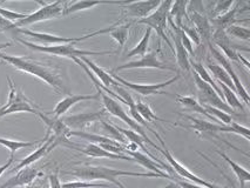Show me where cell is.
<instances>
[{"label":"cell","instance_id":"1","mask_svg":"<svg viewBox=\"0 0 250 188\" xmlns=\"http://www.w3.org/2000/svg\"><path fill=\"white\" fill-rule=\"evenodd\" d=\"M0 59L2 62L10 63L16 69H19V71L25 72V73L39 78L40 80L45 82L54 91H57L58 93L67 95L71 94L65 82L61 78L60 72L58 71L57 67H53L52 65H47V63H43L42 62H37V60L31 59L28 57L10 56V54L1 52V50H0Z\"/></svg>","mask_w":250,"mask_h":188},{"label":"cell","instance_id":"2","mask_svg":"<svg viewBox=\"0 0 250 188\" xmlns=\"http://www.w3.org/2000/svg\"><path fill=\"white\" fill-rule=\"evenodd\" d=\"M77 178L83 179L86 181L93 180H106L118 186L120 181L116 180V178L121 176H140V178H161V176L152 172H130V170L109 168L106 166H94V165H83V166L75 167L72 170L66 172Z\"/></svg>","mask_w":250,"mask_h":188},{"label":"cell","instance_id":"3","mask_svg":"<svg viewBox=\"0 0 250 188\" xmlns=\"http://www.w3.org/2000/svg\"><path fill=\"white\" fill-rule=\"evenodd\" d=\"M17 42H19L20 44H22L26 47L31 48V50L37 51V52H42V53L47 54H53V56L58 57H65L69 58V59L74 60L77 58L81 57H88V56H112L114 54V51H85V50H79L74 46V44H60V45H39L34 44V42H27V40L18 38Z\"/></svg>","mask_w":250,"mask_h":188},{"label":"cell","instance_id":"4","mask_svg":"<svg viewBox=\"0 0 250 188\" xmlns=\"http://www.w3.org/2000/svg\"><path fill=\"white\" fill-rule=\"evenodd\" d=\"M171 4H173V1H161L160 6L156 8L153 13H150L149 16L146 17V18L140 19L136 21L138 24L146 25L148 28L156 32L159 38V52L161 50V40H165V42H167V45L171 48V51L174 52V47L171 46L169 38L166 34V28H167Z\"/></svg>","mask_w":250,"mask_h":188},{"label":"cell","instance_id":"5","mask_svg":"<svg viewBox=\"0 0 250 188\" xmlns=\"http://www.w3.org/2000/svg\"><path fill=\"white\" fill-rule=\"evenodd\" d=\"M95 88H97L99 95L103 98V103H104V109H106V112H108L109 114L113 115V117L119 118V119L124 121V123H126L127 125H128L130 128H132V131H134L135 133H138L139 135H141V137L144 138V140L146 141L148 145H150V146L154 147V148L159 149L158 145L154 144L153 141L147 137V133L145 132L144 127L139 125L136 121H134L132 119V118L129 117L128 113L125 111L124 107H122L120 104H119V101H116V100L113 99V98L108 97V95L104 93V91H101V89L99 87H95Z\"/></svg>","mask_w":250,"mask_h":188},{"label":"cell","instance_id":"6","mask_svg":"<svg viewBox=\"0 0 250 188\" xmlns=\"http://www.w3.org/2000/svg\"><path fill=\"white\" fill-rule=\"evenodd\" d=\"M150 132H152L153 134L156 137V139H158V140L160 141V144H161V147H159V150L162 153V154L165 155L166 160L169 163L171 169L174 170V173H175L177 176H180L181 179H185V180H190L191 182H193V184L200 185V186H202L205 188H220L219 186H216V185H214L213 182L206 181V180H203V179L199 178V176L194 174V173H191L190 170L187 168V167H185L182 164H180L179 161H177L176 159L174 158L173 155H171L170 150L168 149L167 145H166L164 139L161 138V135H160L156 131H154L153 128L150 129Z\"/></svg>","mask_w":250,"mask_h":188},{"label":"cell","instance_id":"7","mask_svg":"<svg viewBox=\"0 0 250 188\" xmlns=\"http://www.w3.org/2000/svg\"><path fill=\"white\" fill-rule=\"evenodd\" d=\"M7 83L8 86H10V93H8L6 105L0 108V118L19 112H27L37 115V112L39 109L36 106H33V104L25 97V94L19 88L16 87V85H14L10 77H7Z\"/></svg>","mask_w":250,"mask_h":188},{"label":"cell","instance_id":"8","mask_svg":"<svg viewBox=\"0 0 250 188\" xmlns=\"http://www.w3.org/2000/svg\"><path fill=\"white\" fill-rule=\"evenodd\" d=\"M194 80H195L196 87H197V95H199V103L201 106H210L214 107V108L220 109V111H223L228 113L231 117H241V114H237L234 109H231L230 107L226 104V101L221 99L219 94L214 91L208 84L202 82L199 78V75L194 73Z\"/></svg>","mask_w":250,"mask_h":188},{"label":"cell","instance_id":"9","mask_svg":"<svg viewBox=\"0 0 250 188\" xmlns=\"http://www.w3.org/2000/svg\"><path fill=\"white\" fill-rule=\"evenodd\" d=\"M42 7L38 8L36 12L28 13L25 19L20 20V21L16 22V26L18 28L24 27V26H30L37 22L46 21V20H51L54 18H59L62 16L63 7H65L66 2L62 1H55L51 2V4H46V2H40Z\"/></svg>","mask_w":250,"mask_h":188},{"label":"cell","instance_id":"10","mask_svg":"<svg viewBox=\"0 0 250 188\" xmlns=\"http://www.w3.org/2000/svg\"><path fill=\"white\" fill-rule=\"evenodd\" d=\"M207 47H208V50L210 51L211 56H213L214 59L216 60L217 63H219L221 67L225 69L227 73H228L229 77H230L231 82H232V84H234V87H235V91H236V94L240 95L241 99H242L244 101V104L248 106L249 105V94H248V92H247L246 87L243 86L242 82L240 80V78H238L237 73L235 72V69L232 68L231 63L229 62V60L227 59L225 56H223L222 52H221L217 47H215L211 42L207 46Z\"/></svg>","mask_w":250,"mask_h":188},{"label":"cell","instance_id":"11","mask_svg":"<svg viewBox=\"0 0 250 188\" xmlns=\"http://www.w3.org/2000/svg\"><path fill=\"white\" fill-rule=\"evenodd\" d=\"M110 75L113 77V79L115 80L116 83L120 84L121 86H125V87L132 89V91L136 92L138 94L144 95V97H148V95H153V94H167L165 92H162L161 89L167 87V86L171 85V84L176 83L177 80L180 79V74L177 73L176 77L171 78V79L167 80V82L164 83H159V84H135V83H130L128 80L124 79V78L119 77L115 73H113L112 71L109 72Z\"/></svg>","mask_w":250,"mask_h":188},{"label":"cell","instance_id":"12","mask_svg":"<svg viewBox=\"0 0 250 188\" xmlns=\"http://www.w3.org/2000/svg\"><path fill=\"white\" fill-rule=\"evenodd\" d=\"M60 144H62V141H61L59 138H57L55 135L52 134L51 132L47 131V134H46V137L43 138V144L42 146H40L39 148H37L34 152H32L28 157L22 159L17 166H14L13 168L10 170V173L18 172V170L25 168V167H30L32 164H34L36 161L40 160V159L45 157L46 154H48L52 149L55 148V147Z\"/></svg>","mask_w":250,"mask_h":188},{"label":"cell","instance_id":"13","mask_svg":"<svg viewBox=\"0 0 250 188\" xmlns=\"http://www.w3.org/2000/svg\"><path fill=\"white\" fill-rule=\"evenodd\" d=\"M133 68H156V69H161V71H170V72H176L175 67L173 66L167 65L164 62L159 59L158 53L155 51L150 52V53L146 54L141 58L140 60H134V62H129L124 63V65L118 66L114 69L113 73L115 72H120V71H125V69H133Z\"/></svg>","mask_w":250,"mask_h":188},{"label":"cell","instance_id":"14","mask_svg":"<svg viewBox=\"0 0 250 188\" xmlns=\"http://www.w3.org/2000/svg\"><path fill=\"white\" fill-rule=\"evenodd\" d=\"M161 4V1L149 0V1H138V2H127L124 1L122 6V20L127 18L144 19L153 13Z\"/></svg>","mask_w":250,"mask_h":188},{"label":"cell","instance_id":"15","mask_svg":"<svg viewBox=\"0 0 250 188\" xmlns=\"http://www.w3.org/2000/svg\"><path fill=\"white\" fill-rule=\"evenodd\" d=\"M106 115V109H101L97 112L89 113H79V114L69 115V117L62 118L63 124L68 127L69 129H83L86 127H89L97 121H101Z\"/></svg>","mask_w":250,"mask_h":188},{"label":"cell","instance_id":"16","mask_svg":"<svg viewBox=\"0 0 250 188\" xmlns=\"http://www.w3.org/2000/svg\"><path fill=\"white\" fill-rule=\"evenodd\" d=\"M168 22H169L170 27L174 28V31H170L169 33H170V37L173 38L174 46H175L174 53L176 54L177 66H179V68L181 69V71L186 72V73H190L191 67H190L189 54H188V52L185 50V47H183L181 39H180V36H179V30H177L175 24L173 22V20L168 18Z\"/></svg>","mask_w":250,"mask_h":188},{"label":"cell","instance_id":"17","mask_svg":"<svg viewBox=\"0 0 250 188\" xmlns=\"http://www.w3.org/2000/svg\"><path fill=\"white\" fill-rule=\"evenodd\" d=\"M19 34H24L28 38L37 40V42H42L45 46L49 45H60V44H75V42H80V38H65V37H58L54 34L49 33H42V32H34L31 30H26V28H19Z\"/></svg>","mask_w":250,"mask_h":188},{"label":"cell","instance_id":"18","mask_svg":"<svg viewBox=\"0 0 250 188\" xmlns=\"http://www.w3.org/2000/svg\"><path fill=\"white\" fill-rule=\"evenodd\" d=\"M211 44H213L215 47H220L223 52V56H225L227 59L230 62H236L240 63V54L237 53L236 50H235L234 44H231L230 39L227 36L226 31H219L215 30L213 33H211Z\"/></svg>","mask_w":250,"mask_h":188},{"label":"cell","instance_id":"19","mask_svg":"<svg viewBox=\"0 0 250 188\" xmlns=\"http://www.w3.org/2000/svg\"><path fill=\"white\" fill-rule=\"evenodd\" d=\"M185 118L189 121L190 128L194 129L196 134L202 135V137H207V138L220 139L219 135H217V133L222 132V125L211 123V121H208V120L197 119V118L190 117V115H185Z\"/></svg>","mask_w":250,"mask_h":188},{"label":"cell","instance_id":"20","mask_svg":"<svg viewBox=\"0 0 250 188\" xmlns=\"http://www.w3.org/2000/svg\"><path fill=\"white\" fill-rule=\"evenodd\" d=\"M100 99V95L99 93L97 94H69L66 95L62 100H60L59 103L57 104V106L54 107L53 109V117L55 118H60L61 115H63L65 113H67V111L71 107H73L77 104L83 103V101H87V100H99Z\"/></svg>","mask_w":250,"mask_h":188},{"label":"cell","instance_id":"21","mask_svg":"<svg viewBox=\"0 0 250 188\" xmlns=\"http://www.w3.org/2000/svg\"><path fill=\"white\" fill-rule=\"evenodd\" d=\"M40 175L39 170L32 167H25L17 172L16 175L11 176L7 181L0 186V188H14V187H25L31 185L32 182L37 179V176Z\"/></svg>","mask_w":250,"mask_h":188},{"label":"cell","instance_id":"22","mask_svg":"<svg viewBox=\"0 0 250 188\" xmlns=\"http://www.w3.org/2000/svg\"><path fill=\"white\" fill-rule=\"evenodd\" d=\"M73 147L74 149L79 150V152L86 154L87 157L89 158H108L112 159V160H128V161H134L132 158L128 157V155L125 154H114V153H110L101 148L100 146L95 144H88L86 145L85 147H77V146H71Z\"/></svg>","mask_w":250,"mask_h":188},{"label":"cell","instance_id":"23","mask_svg":"<svg viewBox=\"0 0 250 188\" xmlns=\"http://www.w3.org/2000/svg\"><path fill=\"white\" fill-rule=\"evenodd\" d=\"M127 155L133 159V160L135 161V163H138L139 165H141L142 167H145V168L149 169L152 173H155V174H158L161 176V178H166V179H170V176L167 174V173L164 170V167L160 166L158 163H155V161L152 160V158L148 157L147 154H145V153H141L139 152V150H135V152H132V150H127Z\"/></svg>","mask_w":250,"mask_h":188},{"label":"cell","instance_id":"24","mask_svg":"<svg viewBox=\"0 0 250 188\" xmlns=\"http://www.w3.org/2000/svg\"><path fill=\"white\" fill-rule=\"evenodd\" d=\"M78 59H80L81 62L85 63L87 67H88L89 71H92L93 74L97 75V77H95V78H97L99 82L103 83V85L104 86V87L114 88V87H116V86L120 85V84L116 83L115 80L113 79V77H112V75H110L109 72L104 71V69L101 68L100 66H98L94 62H92V60L89 59V58L81 57V58H78Z\"/></svg>","mask_w":250,"mask_h":188},{"label":"cell","instance_id":"25","mask_svg":"<svg viewBox=\"0 0 250 188\" xmlns=\"http://www.w3.org/2000/svg\"><path fill=\"white\" fill-rule=\"evenodd\" d=\"M240 6H241V2H236V6L230 8L226 14L223 16L217 17V18L209 20L210 21L211 28L214 27L215 30H219V31H226L229 26L231 25H236L237 22H240V20L236 19L238 12H240Z\"/></svg>","mask_w":250,"mask_h":188},{"label":"cell","instance_id":"26","mask_svg":"<svg viewBox=\"0 0 250 188\" xmlns=\"http://www.w3.org/2000/svg\"><path fill=\"white\" fill-rule=\"evenodd\" d=\"M124 1H77V2H69L65 4L63 7L62 16H68L71 13L79 12V11H85L93 8L99 5H122Z\"/></svg>","mask_w":250,"mask_h":188},{"label":"cell","instance_id":"27","mask_svg":"<svg viewBox=\"0 0 250 188\" xmlns=\"http://www.w3.org/2000/svg\"><path fill=\"white\" fill-rule=\"evenodd\" d=\"M190 67L194 68V73L199 75V78L202 80V82L208 84V85L210 86V87L213 88L217 94H219L221 99H223V94H222V91H221L220 86L215 83V80L213 79V77H211V74L209 73L208 69L206 68L201 63L195 62V60H190Z\"/></svg>","mask_w":250,"mask_h":188},{"label":"cell","instance_id":"28","mask_svg":"<svg viewBox=\"0 0 250 188\" xmlns=\"http://www.w3.org/2000/svg\"><path fill=\"white\" fill-rule=\"evenodd\" d=\"M206 66H207V68L209 69V73H211L214 75L215 79L219 80L220 84H223V85H226L227 87L230 88L231 91H234L235 93H236V91H235V87H234V84H232L230 77H229L228 73L223 69L219 63L211 62L210 58L207 57V60H206Z\"/></svg>","mask_w":250,"mask_h":188},{"label":"cell","instance_id":"29","mask_svg":"<svg viewBox=\"0 0 250 188\" xmlns=\"http://www.w3.org/2000/svg\"><path fill=\"white\" fill-rule=\"evenodd\" d=\"M132 25H133V21L125 22V24L116 22V24L112 25V30L109 31V36L112 37L116 42H118V45L120 46L121 48L125 47L127 40H128L129 28Z\"/></svg>","mask_w":250,"mask_h":188},{"label":"cell","instance_id":"30","mask_svg":"<svg viewBox=\"0 0 250 188\" xmlns=\"http://www.w3.org/2000/svg\"><path fill=\"white\" fill-rule=\"evenodd\" d=\"M176 100L179 101V104H181L183 106V108L186 111H189V112H194V113H200V114H203L205 117H207L211 123L216 124L217 121L214 119L211 115H209L207 111L205 109V107L200 105V103L196 99H194L193 97H181V95H176Z\"/></svg>","mask_w":250,"mask_h":188},{"label":"cell","instance_id":"31","mask_svg":"<svg viewBox=\"0 0 250 188\" xmlns=\"http://www.w3.org/2000/svg\"><path fill=\"white\" fill-rule=\"evenodd\" d=\"M187 6H188V1H175L171 4L170 10H169V19H173V22L175 24L176 27H181L183 21V19H188V13H187Z\"/></svg>","mask_w":250,"mask_h":188},{"label":"cell","instance_id":"32","mask_svg":"<svg viewBox=\"0 0 250 188\" xmlns=\"http://www.w3.org/2000/svg\"><path fill=\"white\" fill-rule=\"evenodd\" d=\"M216 152L219 153L221 158L225 159L226 163L229 165V167L232 169V172L235 173V175H236L238 181L241 182V188H244V186H246V182L250 181V174H249L248 170H247L246 168H243L242 166H240V165L235 163V161H232L231 159L226 154V153L221 152L220 149H216Z\"/></svg>","mask_w":250,"mask_h":188},{"label":"cell","instance_id":"33","mask_svg":"<svg viewBox=\"0 0 250 188\" xmlns=\"http://www.w3.org/2000/svg\"><path fill=\"white\" fill-rule=\"evenodd\" d=\"M220 88L222 91L223 100L226 101L227 105L230 107L231 109H234V111L235 109H238V111H241L242 113H246V108H244L242 101L238 99L237 94L234 91H231L230 88H228L223 84H220Z\"/></svg>","mask_w":250,"mask_h":188},{"label":"cell","instance_id":"34","mask_svg":"<svg viewBox=\"0 0 250 188\" xmlns=\"http://www.w3.org/2000/svg\"><path fill=\"white\" fill-rule=\"evenodd\" d=\"M135 106H136V111H138L139 115L144 119L145 121H148V123H155V121H160V123H168L161 118H159L155 113L153 112V109L150 108L149 105L141 100H136L135 101Z\"/></svg>","mask_w":250,"mask_h":188},{"label":"cell","instance_id":"35","mask_svg":"<svg viewBox=\"0 0 250 188\" xmlns=\"http://www.w3.org/2000/svg\"><path fill=\"white\" fill-rule=\"evenodd\" d=\"M152 38V30L150 28H147V31L145 32L144 37L139 42V44H136L135 47H133L128 53H127V58H133V57H138L140 56L141 58L144 56H146L148 46H149V40Z\"/></svg>","mask_w":250,"mask_h":188},{"label":"cell","instance_id":"36","mask_svg":"<svg viewBox=\"0 0 250 188\" xmlns=\"http://www.w3.org/2000/svg\"><path fill=\"white\" fill-rule=\"evenodd\" d=\"M37 144H39V141H20V140H12V139H6L0 137V145L11 152V155H14V153L17 150L27 148V147H33Z\"/></svg>","mask_w":250,"mask_h":188},{"label":"cell","instance_id":"37","mask_svg":"<svg viewBox=\"0 0 250 188\" xmlns=\"http://www.w3.org/2000/svg\"><path fill=\"white\" fill-rule=\"evenodd\" d=\"M235 1H216V2H209V6H211L210 10L209 11V16L208 18H210L209 20L211 19H215L217 18V17H221L223 16V14H226L228 12L230 8L234 6Z\"/></svg>","mask_w":250,"mask_h":188},{"label":"cell","instance_id":"38","mask_svg":"<svg viewBox=\"0 0 250 188\" xmlns=\"http://www.w3.org/2000/svg\"><path fill=\"white\" fill-rule=\"evenodd\" d=\"M100 123L103 124L104 129L107 132V134L109 135L110 139H113V140L118 141L119 144L125 145V146H127V147L129 146V145H130L129 141L127 140L126 138H125V135L122 134V133H120V132L118 131V129H116V126H115V125H112V124L107 123V121L104 120V119L101 120ZM109 137H108V138H109Z\"/></svg>","mask_w":250,"mask_h":188},{"label":"cell","instance_id":"39","mask_svg":"<svg viewBox=\"0 0 250 188\" xmlns=\"http://www.w3.org/2000/svg\"><path fill=\"white\" fill-rule=\"evenodd\" d=\"M203 107H205V109L207 111L208 114L211 115V117H213L216 121H220V123L222 124V126H229L232 121H234L231 115H229L228 113L220 111V109L214 108V107H210V106H203Z\"/></svg>","mask_w":250,"mask_h":188},{"label":"cell","instance_id":"40","mask_svg":"<svg viewBox=\"0 0 250 188\" xmlns=\"http://www.w3.org/2000/svg\"><path fill=\"white\" fill-rule=\"evenodd\" d=\"M227 36H232L234 38H237V39L241 40H249L250 38V31L249 28L247 27H242V26L238 25H231L229 26L228 28L226 30Z\"/></svg>","mask_w":250,"mask_h":188},{"label":"cell","instance_id":"41","mask_svg":"<svg viewBox=\"0 0 250 188\" xmlns=\"http://www.w3.org/2000/svg\"><path fill=\"white\" fill-rule=\"evenodd\" d=\"M97 187H103L107 188L108 185L107 184H101V182H92V181H69L66 184H62V188H97Z\"/></svg>","mask_w":250,"mask_h":188},{"label":"cell","instance_id":"42","mask_svg":"<svg viewBox=\"0 0 250 188\" xmlns=\"http://www.w3.org/2000/svg\"><path fill=\"white\" fill-rule=\"evenodd\" d=\"M0 32L8 34V36H11L16 40L19 38V28L17 27L16 24L8 21V20L4 19L2 17H0Z\"/></svg>","mask_w":250,"mask_h":188},{"label":"cell","instance_id":"43","mask_svg":"<svg viewBox=\"0 0 250 188\" xmlns=\"http://www.w3.org/2000/svg\"><path fill=\"white\" fill-rule=\"evenodd\" d=\"M222 132H228V133H235V134L241 135V137L246 138L247 140H249V128L246 126L240 125V124L232 121L229 126H222Z\"/></svg>","mask_w":250,"mask_h":188},{"label":"cell","instance_id":"44","mask_svg":"<svg viewBox=\"0 0 250 188\" xmlns=\"http://www.w3.org/2000/svg\"><path fill=\"white\" fill-rule=\"evenodd\" d=\"M179 28L186 34V36L189 38V40L193 42V44H195L197 47H200V46H201V38H200L199 33H197V31L195 30V27H194V26H188L183 22L181 27H179Z\"/></svg>","mask_w":250,"mask_h":188},{"label":"cell","instance_id":"45","mask_svg":"<svg viewBox=\"0 0 250 188\" xmlns=\"http://www.w3.org/2000/svg\"><path fill=\"white\" fill-rule=\"evenodd\" d=\"M27 14L28 13L14 12V11L7 10V8L0 7V17H2V18H4V19L8 20V21L13 22V24H16V22L20 21V20L25 19L26 17H27Z\"/></svg>","mask_w":250,"mask_h":188},{"label":"cell","instance_id":"46","mask_svg":"<svg viewBox=\"0 0 250 188\" xmlns=\"http://www.w3.org/2000/svg\"><path fill=\"white\" fill-rule=\"evenodd\" d=\"M47 180H48V188H62V184H61L58 172L49 174Z\"/></svg>","mask_w":250,"mask_h":188},{"label":"cell","instance_id":"47","mask_svg":"<svg viewBox=\"0 0 250 188\" xmlns=\"http://www.w3.org/2000/svg\"><path fill=\"white\" fill-rule=\"evenodd\" d=\"M197 153H199V154H200V155H201V157H202L203 159H206V160H208V161H209V163H210L211 165H213V166H214V167H216V168L220 170V173H221V174H222L223 176H225V178L227 179V181H228V185H229V187H230V188H240V187H238V186H237V185H236V184H235V182H234V181H232V180H231V179H230V178H229V176H228V175H227V174H225V173H223V172H222V170H221V169H220V167H219V166H217V165H216V164H213V163H211V161H210V159H209L208 157H206V155H205V154H202V153H201V152H199V150H197Z\"/></svg>","mask_w":250,"mask_h":188},{"label":"cell","instance_id":"48","mask_svg":"<svg viewBox=\"0 0 250 188\" xmlns=\"http://www.w3.org/2000/svg\"><path fill=\"white\" fill-rule=\"evenodd\" d=\"M174 181V185H177L180 188H205L202 186H200V185H196V184H193V182H188L187 180H181V179L179 178H174L173 179Z\"/></svg>","mask_w":250,"mask_h":188},{"label":"cell","instance_id":"49","mask_svg":"<svg viewBox=\"0 0 250 188\" xmlns=\"http://www.w3.org/2000/svg\"><path fill=\"white\" fill-rule=\"evenodd\" d=\"M13 163H14V155H11L10 159H8L6 163H5L4 165H1V166H0V176H1L2 174H4L5 172H6V169L10 168L11 165H12Z\"/></svg>","mask_w":250,"mask_h":188},{"label":"cell","instance_id":"50","mask_svg":"<svg viewBox=\"0 0 250 188\" xmlns=\"http://www.w3.org/2000/svg\"><path fill=\"white\" fill-rule=\"evenodd\" d=\"M118 187H119V188H127L126 186H124V185H122L121 182H120V184L118 185ZM174 187H175V185H174V182H170V184H168L167 186H166V187H162V188H174Z\"/></svg>","mask_w":250,"mask_h":188},{"label":"cell","instance_id":"51","mask_svg":"<svg viewBox=\"0 0 250 188\" xmlns=\"http://www.w3.org/2000/svg\"><path fill=\"white\" fill-rule=\"evenodd\" d=\"M24 188H42V185H28V186H25Z\"/></svg>","mask_w":250,"mask_h":188},{"label":"cell","instance_id":"52","mask_svg":"<svg viewBox=\"0 0 250 188\" xmlns=\"http://www.w3.org/2000/svg\"><path fill=\"white\" fill-rule=\"evenodd\" d=\"M7 45H10V44H6V45H0V50H1V48L4 47V46H7Z\"/></svg>","mask_w":250,"mask_h":188}]
</instances>
